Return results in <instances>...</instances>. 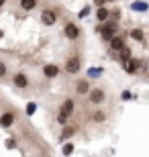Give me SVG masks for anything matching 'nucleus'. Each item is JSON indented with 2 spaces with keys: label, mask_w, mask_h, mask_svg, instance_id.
<instances>
[{
  "label": "nucleus",
  "mask_w": 149,
  "mask_h": 157,
  "mask_svg": "<svg viewBox=\"0 0 149 157\" xmlns=\"http://www.w3.org/2000/svg\"><path fill=\"white\" fill-rule=\"evenodd\" d=\"M63 70L68 71V74H78V71L82 70V59H80V55H72V57L65 61V65H63Z\"/></svg>",
  "instance_id": "nucleus-1"
},
{
  "label": "nucleus",
  "mask_w": 149,
  "mask_h": 157,
  "mask_svg": "<svg viewBox=\"0 0 149 157\" xmlns=\"http://www.w3.org/2000/svg\"><path fill=\"white\" fill-rule=\"evenodd\" d=\"M80 27H78V25L76 23H68L65 25V27H63V35L68 37L69 41H76V39H80Z\"/></svg>",
  "instance_id": "nucleus-2"
},
{
  "label": "nucleus",
  "mask_w": 149,
  "mask_h": 157,
  "mask_svg": "<svg viewBox=\"0 0 149 157\" xmlns=\"http://www.w3.org/2000/svg\"><path fill=\"white\" fill-rule=\"evenodd\" d=\"M41 23L47 25V27H53V25L57 23V12L51 10V8H45V10L41 12Z\"/></svg>",
  "instance_id": "nucleus-3"
},
{
  "label": "nucleus",
  "mask_w": 149,
  "mask_h": 157,
  "mask_svg": "<svg viewBox=\"0 0 149 157\" xmlns=\"http://www.w3.org/2000/svg\"><path fill=\"white\" fill-rule=\"evenodd\" d=\"M104 98H106V94H104L102 88H94L88 92V100H90V104H102Z\"/></svg>",
  "instance_id": "nucleus-4"
},
{
  "label": "nucleus",
  "mask_w": 149,
  "mask_h": 157,
  "mask_svg": "<svg viewBox=\"0 0 149 157\" xmlns=\"http://www.w3.org/2000/svg\"><path fill=\"white\" fill-rule=\"evenodd\" d=\"M12 84H14V88L25 90V88H29V76H27L25 71H18V74L12 76Z\"/></svg>",
  "instance_id": "nucleus-5"
},
{
  "label": "nucleus",
  "mask_w": 149,
  "mask_h": 157,
  "mask_svg": "<svg viewBox=\"0 0 149 157\" xmlns=\"http://www.w3.org/2000/svg\"><path fill=\"white\" fill-rule=\"evenodd\" d=\"M98 33L102 35V39H104V41H110L112 37L116 35V25H115V23H106L102 29H98Z\"/></svg>",
  "instance_id": "nucleus-6"
},
{
  "label": "nucleus",
  "mask_w": 149,
  "mask_h": 157,
  "mask_svg": "<svg viewBox=\"0 0 149 157\" xmlns=\"http://www.w3.org/2000/svg\"><path fill=\"white\" fill-rule=\"evenodd\" d=\"M14 121H17V114H14L12 110H6V112H2V114H0V127H4V128L12 127V124H14Z\"/></svg>",
  "instance_id": "nucleus-7"
},
{
  "label": "nucleus",
  "mask_w": 149,
  "mask_h": 157,
  "mask_svg": "<svg viewBox=\"0 0 149 157\" xmlns=\"http://www.w3.org/2000/svg\"><path fill=\"white\" fill-rule=\"evenodd\" d=\"M139 67H141V61H137V59H129V61H125V65H123V70L127 71V74H137Z\"/></svg>",
  "instance_id": "nucleus-8"
},
{
  "label": "nucleus",
  "mask_w": 149,
  "mask_h": 157,
  "mask_svg": "<svg viewBox=\"0 0 149 157\" xmlns=\"http://www.w3.org/2000/svg\"><path fill=\"white\" fill-rule=\"evenodd\" d=\"M108 43H110V51H112V53H119L120 49L125 47V39H123V37H119V35H115L112 39L108 41Z\"/></svg>",
  "instance_id": "nucleus-9"
},
{
  "label": "nucleus",
  "mask_w": 149,
  "mask_h": 157,
  "mask_svg": "<svg viewBox=\"0 0 149 157\" xmlns=\"http://www.w3.org/2000/svg\"><path fill=\"white\" fill-rule=\"evenodd\" d=\"M57 74H59V67L55 63L43 65V76H45V78H57Z\"/></svg>",
  "instance_id": "nucleus-10"
},
{
  "label": "nucleus",
  "mask_w": 149,
  "mask_h": 157,
  "mask_svg": "<svg viewBox=\"0 0 149 157\" xmlns=\"http://www.w3.org/2000/svg\"><path fill=\"white\" fill-rule=\"evenodd\" d=\"M59 110H61V112H65V114H69V117H72V114H74V110H76L74 100H72V98H65V100H63V104H61V108H59Z\"/></svg>",
  "instance_id": "nucleus-11"
},
{
  "label": "nucleus",
  "mask_w": 149,
  "mask_h": 157,
  "mask_svg": "<svg viewBox=\"0 0 149 157\" xmlns=\"http://www.w3.org/2000/svg\"><path fill=\"white\" fill-rule=\"evenodd\" d=\"M37 4H39V0H21V8H23L25 12H31L37 8Z\"/></svg>",
  "instance_id": "nucleus-12"
},
{
  "label": "nucleus",
  "mask_w": 149,
  "mask_h": 157,
  "mask_svg": "<svg viewBox=\"0 0 149 157\" xmlns=\"http://www.w3.org/2000/svg\"><path fill=\"white\" fill-rule=\"evenodd\" d=\"M76 92H78V94H88V92H90V84H88V80L76 82Z\"/></svg>",
  "instance_id": "nucleus-13"
},
{
  "label": "nucleus",
  "mask_w": 149,
  "mask_h": 157,
  "mask_svg": "<svg viewBox=\"0 0 149 157\" xmlns=\"http://www.w3.org/2000/svg\"><path fill=\"white\" fill-rule=\"evenodd\" d=\"M108 17H110L108 8H104V6H98V10H96V18H98V21H100V23H106V21H108Z\"/></svg>",
  "instance_id": "nucleus-14"
},
{
  "label": "nucleus",
  "mask_w": 149,
  "mask_h": 157,
  "mask_svg": "<svg viewBox=\"0 0 149 157\" xmlns=\"http://www.w3.org/2000/svg\"><path fill=\"white\" fill-rule=\"evenodd\" d=\"M106 121V112L104 110H94L92 112V122H104Z\"/></svg>",
  "instance_id": "nucleus-15"
},
{
  "label": "nucleus",
  "mask_w": 149,
  "mask_h": 157,
  "mask_svg": "<svg viewBox=\"0 0 149 157\" xmlns=\"http://www.w3.org/2000/svg\"><path fill=\"white\" fill-rule=\"evenodd\" d=\"M76 131H78L76 127H63V131H61V141L69 139V137H74V135H76Z\"/></svg>",
  "instance_id": "nucleus-16"
},
{
  "label": "nucleus",
  "mask_w": 149,
  "mask_h": 157,
  "mask_svg": "<svg viewBox=\"0 0 149 157\" xmlns=\"http://www.w3.org/2000/svg\"><path fill=\"white\" fill-rule=\"evenodd\" d=\"M131 49H129V47H123V49H120L119 51V57H120V61H123V63H125V61H129V59H131Z\"/></svg>",
  "instance_id": "nucleus-17"
},
{
  "label": "nucleus",
  "mask_w": 149,
  "mask_h": 157,
  "mask_svg": "<svg viewBox=\"0 0 149 157\" xmlns=\"http://www.w3.org/2000/svg\"><path fill=\"white\" fill-rule=\"evenodd\" d=\"M131 37L135 41H139V43H143V41H145V35H143V31H141V29H133L131 31Z\"/></svg>",
  "instance_id": "nucleus-18"
},
{
  "label": "nucleus",
  "mask_w": 149,
  "mask_h": 157,
  "mask_svg": "<svg viewBox=\"0 0 149 157\" xmlns=\"http://www.w3.org/2000/svg\"><path fill=\"white\" fill-rule=\"evenodd\" d=\"M61 153H63V155H69V153H74V145H72V143H65V145L61 147Z\"/></svg>",
  "instance_id": "nucleus-19"
},
{
  "label": "nucleus",
  "mask_w": 149,
  "mask_h": 157,
  "mask_svg": "<svg viewBox=\"0 0 149 157\" xmlns=\"http://www.w3.org/2000/svg\"><path fill=\"white\" fill-rule=\"evenodd\" d=\"M68 118H69V114H65V112L59 110V114H57V122H59V124H65V122H68Z\"/></svg>",
  "instance_id": "nucleus-20"
},
{
  "label": "nucleus",
  "mask_w": 149,
  "mask_h": 157,
  "mask_svg": "<svg viewBox=\"0 0 149 157\" xmlns=\"http://www.w3.org/2000/svg\"><path fill=\"white\" fill-rule=\"evenodd\" d=\"M4 76H6V63L0 61V78H4Z\"/></svg>",
  "instance_id": "nucleus-21"
},
{
  "label": "nucleus",
  "mask_w": 149,
  "mask_h": 157,
  "mask_svg": "<svg viewBox=\"0 0 149 157\" xmlns=\"http://www.w3.org/2000/svg\"><path fill=\"white\" fill-rule=\"evenodd\" d=\"M14 145H17V141H12V139H8V141H6V147H8V149H12Z\"/></svg>",
  "instance_id": "nucleus-22"
},
{
  "label": "nucleus",
  "mask_w": 149,
  "mask_h": 157,
  "mask_svg": "<svg viewBox=\"0 0 149 157\" xmlns=\"http://www.w3.org/2000/svg\"><path fill=\"white\" fill-rule=\"evenodd\" d=\"M27 112H29V114H33V112H35V104H29V106H27Z\"/></svg>",
  "instance_id": "nucleus-23"
},
{
  "label": "nucleus",
  "mask_w": 149,
  "mask_h": 157,
  "mask_svg": "<svg viewBox=\"0 0 149 157\" xmlns=\"http://www.w3.org/2000/svg\"><path fill=\"white\" fill-rule=\"evenodd\" d=\"M123 100H131V92H123Z\"/></svg>",
  "instance_id": "nucleus-24"
},
{
  "label": "nucleus",
  "mask_w": 149,
  "mask_h": 157,
  "mask_svg": "<svg viewBox=\"0 0 149 157\" xmlns=\"http://www.w3.org/2000/svg\"><path fill=\"white\" fill-rule=\"evenodd\" d=\"M94 2H96L98 6H104V2H106V0H94Z\"/></svg>",
  "instance_id": "nucleus-25"
},
{
  "label": "nucleus",
  "mask_w": 149,
  "mask_h": 157,
  "mask_svg": "<svg viewBox=\"0 0 149 157\" xmlns=\"http://www.w3.org/2000/svg\"><path fill=\"white\" fill-rule=\"evenodd\" d=\"M4 4H6V0H0V8H2Z\"/></svg>",
  "instance_id": "nucleus-26"
},
{
  "label": "nucleus",
  "mask_w": 149,
  "mask_h": 157,
  "mask_svg": "<svg viewBox=\"0 0 149 157\" xmlns=\"http://www.w3.org/2000/svg\"><path fill=\"white\" fill-rule=\"evenodd\" d=\"M106 2H112V0H106Z\"/></svg>",
  "instance_id": "nucleus-27"
}]
</instances>
